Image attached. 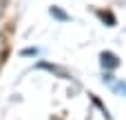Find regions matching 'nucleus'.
Returning <instances> with one entry per match:
<instances>
[{
  "label": "nucleus",
  "mask_w": 126,
  "mask_h": 120,
  "mask_svg": "<svg viewBox=\"0 0 126 120\" xmlns=\"http://www.w3.org/2000/svg\"><path fill=\"white\" fill-rule=\"evenodd\" d=\"M22 56H38V49H24Z\"/></svg>",
  "instance_id": "obj_8"
},
{
  "label": "nucleus",
  "mask_w": 126,
  "mask_h": 120,
  "mask_svg": "<svg viewBox=\"0 0 126 120\" xmlns=\"http://www.w3.org/2000/svg\"><path fill=\"white\" fill-rule=\"evenodd\" d=\"M2 65H4V58H0V69H2Z\"/></svg>",
  "instance_id": "obj_9"
},
{
  "label": "nucleus",
  "mask_w": 126,
  "mask_h": 120,
  "mask_svg": "<svg viewBox=\"0 0 126 120\" xmlns=\"http://www.w3.org/2000/svg\"><path fill=\"white\" fill-rule=\"evenodd\" d=\"M7 49H9L7 36H4V33H0V58H7Z\"/></svg>",
  "instance_id": "obj_6"
},
{
  "label": "nucleus",
  "mask_w": 126,
  "mask_h": 120,
  "mask_svg": "<svg viewBox=\"0 0 126 120\" xmlns=\"http://www.w3.org/2000/svg\"><path fill=\"white\" fill-rule=\"evenodd\" d=\"M111 89H113L115 94H120V96H124V98H126V82H124V80H115V82L111 85Z\"/></svg>",
  "instance_id": "obj_5"
},
{
  "label": "nucleus",
  "mask_w": 126,
  "mask_h": 120,
  "mask_svg": "<svg viewBox=\"0 0 126 120\" xmlns=\"http://www.w3.org/2000/svg\"><path fill=\"white\" fill-rule=\"evenodd\" d=\"M97 18H100L106 27H115V24H117V18H115L113 11H104V9H100V11H97Z\"/></svg>",
  "instance_id": "obj_2"
},
{
  "label": "nucleus",
  "mask_w": 126,
  "mask_h": 120,
  "mask_svg": "<svg viewBox=\"0 0 126 120\" xmlns=\"http://www.w3.org/2000/svg\"><path fill=\"white\" fill-rule=\"evenodd\" d=\"M7 7H9V0H0V18L7 13Z\"/></svg>",
  "instance_id": "obj_7"
},
{
  "label": "nucleus",
  "mask_w": 126,
  "mask_h": 120,
  "mask_svg": "<svg viewBox=\"0 0 126 120\" xmlns=\"http://www.w3.org/2000/svg\"><path fill=\"white\" fill-rule=\"evenodd\" d=\"M100 65H102V69L106 73H111V71H115L120 67V56L113 53V51H102L100 53Z\"/></svg>",
  "instance_id": "obj_1"
},
{
  "label": "nucleus",
  "mask_w": 126,
  "mask_h": 120,
  "mask_svg": "<svg viewBox=\"0 0 126 120\" xmlns=\"http://www.w3.org/2000/svg\"><path fill=\"white\" fill-rule=\"evenodd\" d=\"M38 67H40V69H49V71H53V73H58L60 78H69V73H66V71H62L60 67H55V65H49V62H40Z\"/></svg>",
  "instance_id": "obj_4"
},
{
  "label": "nucleus",
  "mask_w": 126,
  "mask_h": 120,
  "mask_svg": "<svg viewBox=\"0 0 126 120\" xmlns=\"http://www.w3.org/2000/svg\"><path fill=\"white\" fill-rule=\"evenodd\" d=\"M49 13H51L53 18H58L60 22H66V20H71V16H69V13H64L60 7H51V9H49Z\"/></svg>",
  "instance_id": "obj_3"
}]
</instances>
